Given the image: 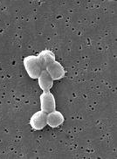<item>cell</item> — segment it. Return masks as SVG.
Instances as JSON below:
<instances>
[{
	"label": "cell",
	"instance_id": "6da1fadb",
	"mask_svg": "<svg viewBox=\"0 0 117 159\" xmlns=\"http://www.w3.org/2000/svg\"><path fill=\"white\" fill-rule=\"evenodd\" d=\"M24 66L26 70V73L32 79H38L43 70L41 66L38 62L37 56L30 55L24 59Z\"/></svg>",
	"mask_w": 117,
	"mask_h": 159
},
{
	"label": "cell",
	"instance_id": "7a4b0ae2",
	"mask_svg": "<svg viewBox=\"0 0 117 159\" xmlns=\"http://www.w3.org/2000/svg\"><path fill=\"white\" fill-rule=\"evenodd\" d=\"M40 108L41 110L46 113H50L56 110V100L54 95L50 91L43 92L40 95Z\"/></svg>",
	"mask_w": 117,
	"mask_h": 159
},
{
	"label": "cell",
	"instance_id": "3957f363",
	"mask_svg": "<svg viewBox=\"0 0 117 159\" xmlns=\"http://www.w3.org/2000/svg\"><path fill=\"white\" fill-rule=\"evenodd\" d=\"M47 113L42 110L38 111L33 114V116L30 119V125L35 130H41L47 125Z\"/></svg>",
	"mask_w": 117,
	"mask_h": 159
},
{
	"label": "cell",
	"instance_id": "277c9868",
	"mask_svg": "<svg viewBox=\"0 0 117 159\" xmlns=\"http://www.w3.org/2000/svg\"><path fill=\"white\" fill-rule=\"evenodd\" d=\"M46 70L48 72V74L50 75L53 80H60L66 75V71L63 66L59 61H54L47 66Z\"/></svg>",
	"mask_w": 117,
	"mask_h": 159
},
{
	"label": "cell",
	"instance_id": "5b68a950",
	"mask_svg": "<svg viewBox=\"0 0 117 159\" xmlns=\"http://www.w3.org/2000/svg\"><path fill=\"white\" fill-rule=\"evenodd\" d=\"M39 88L42 89L43 92H48L53 86V80L52 79L50 75L46 69L41 71L40 75L38 78Z\"/></svg>",
	"mask_w": 117,
	"mask_h": 159
},
{
	"label": "cell",
	"instance_id": "8992f818",
	"mask_svg": "<svg viewBox=\"0 0 117 159\" xmlns=\"http://www.w3.org/2000/svg\"><path fill=\"white\" fill-rule=\"evenodd\" d=\"M64 121H65L64 116L60 111L54 110V111H52V112L47 114V125H49V127H51L52 129H55V128L61 126V124L64 122Z\"/></svg>",
	"mask_w": 117,
	"mask_h": 159
},
{
	"label": "cell",
	"instance_id": "52a82bcc",
	"mask_svg": "<svg viewBox=\"0 0 117 159\" xmlns=\"http://www.w3.org/2000/svg\"><path fill=\"white\" fill-rule=\"evenodd\" d=\"M37 58L43 70L46 69L47 66L51 64L52 62L56 61L55 60V54L49 50H44V51L40 52L37 55Z\"/></svg>",
	"mask_w": 117,
	"mask_h": 159
}]
</instances>
